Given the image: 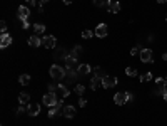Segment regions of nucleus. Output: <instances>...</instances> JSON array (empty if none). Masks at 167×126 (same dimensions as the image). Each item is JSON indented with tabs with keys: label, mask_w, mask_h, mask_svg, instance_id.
Returning a JSON list of instances; mask_svg holds the SVG:
<instances>
[{
	"label": "nucleus",
	"mask_w": 167,
	"mask_h": 126,
	"mask_svg": "<svg viewBox=\"0 0 167 126\" xmlns=\"http://www.w3.org/2000/svg\"><path fill=\"white\" fill-rule=\"evenodd\" d=\"M49 73H50V78L55 79V81H62L67 76V69H64L62 66L58 64H53L50 66V69H49Z\"/></svg>",
	"instance_id": "1"
},
{
	"label": "nucleus",
	"mask_w": 167,
	"mask_h": 126,
	"mask_svg": "<svg viewBox=\"0 0 167 126\" xmlns=\"http://www.w3.org/2000/svg\"><path fill=\"white\" fill-rule=\"evenodd\" d=\"M127 101H132V94H130V93L122 91V93H117L114 96V103H115V104H119V106L125 104Z\"/></svg>",
	"instance_id": "2"
},
{
	"label": "nucleus",
	"mask_w": 167,
	"mask_h": 126,
	"mask_svg": "<svg viewBox=\"0 0 167 126\" xmlns=\"http://www.w3.org/2000/svg\"><path fill=\"white\" fill-rule=\"evenodd\" d=\"M165 89H167V79L157 78V79H155V89H154L155 93H154V94H157V96H164Z\"/></svg>",
	"instance_id": "3"
},
{
	"label": "nucleus",
	"mask_w": 167,
	"mask_h": 126,
	"mask_svg": "<svg viewBox=\"0 0 167 126\" xmlns=\"http://www.w3.org/2000/svg\"><path fill=\"white\" fill-rule=\"evenodd\" d=\"M42 103L45 106H49V108H52V106H55L57 103H58V98H57V94L55 93H47L45 96L42 98Z\"/></svg>",
	"instance_id": "4"
},
{
	"label": "nucleus",
	"mask_w": 167,
	"mask_h": 126,
	"mask_svg": "<svg viewBox=\"0 0 167 126\" xmlns=\"http://www.w3.org/2000/svg\"><path fill=\"white\" fill-rule=\"evenodd\" d=\"M42 46L45 49H49V51H52V49L57 47V39L53 37V35H47V37H42Z\"/></svg>",
	"instance_id": "5"
},
{
	"label": "nucleus",
	"mask_w": 167,
	"mask_h": 126,
	"mask_svg": "<svg viewBox=\"0 0 167 126\" xmlns=\"http://www.w3.org/2000/svg\"><path fill=\"white\" fill-rule=\"evenodd\" d=\"M79 62H77V57L72 56V54H69V56L65 57V67L67 69H72V71H77L79 69Z\"/></svg>",
	"instance_id": "6"
},
{
	"label": "nucleus",
	"mask_w": 167,
	"mask_h": 126,
	"mask_svg": "<svg viewBox=\"0 0 167 126\" xmlns=\"http://www.w3.org/2000/svg\"><path fill=\"white\" fill-rule=\"evenodd\" d=\"M117 84V78H112V76H104L102 78V88H105V89H110V88H114Z\"/></svg>",
	"instance_id": "7"
},
{
	"label": "nucleus",
	"mask_w": 167,
	"mask_h": 126,
	"mask_svg": "<svg viewBox=\"0 0 167 126\" xmlns=\"http://www.w3.org/2000/svg\"><path fill=\"white\" fill-rule=\"evenodd\" d=\"M58 114H62V99H58L55 106L49 108V118H55Z\"/></svg>",
	"instance_id": "8"
},
{
	"label": "nucleus",
	"mask_w": 167,
	"mask_h": 126,
	"mask_svg": "<svg viewBox=\"0 0 167 126\" xmlns=\"http://www.w3.org/2000/svg\"><path fill=\"white\" fill-rule=\"evenodd\" d=\"M17 17H19L20 20H27L30 17V8L27 5H20L19 10H17Z\"/></svg>",
	"instance_id": "9"
},
{
	"label": "nucleus",
	"mask_w": 167,
	"mask_h": 126,
	"mask_svg": "<svg viewBox=\"0 0 167 126\" xmlns=\"http://www.w3.org/2000/svg\"><path fill=\"white\" fill-rule=\"evenodd\" d=\"M62 116H64V118H67V119H72V118L75 116V108L70 106V104L64 106V108H62Z\"/></svg>",
	"instance_id": "10"
},
{
	"label": "nucleus",
	"mask_w": 167,
	"mask_h": 126,
	"mask_svg": "<svg viewBox=\"0 0 167 126\" xmlns=\"http://www.w3.org/2000/svg\"><path fill=\"white\" fill-rule=\"evenodd\" d=\"M139 57H141V61L144 62V64L152 62V51H151V49H142L141 54H139Z\"/></svg>",
	"instance_id": "11"
},
{
	"label": "nucleus",
	"mask_w": 167,
	"mask_h": 126,
	"mask_svg": "<svg viewBox=\"0 0 167 126\" xmlns=\"http://www.w3.org/2000/svg\"><path fill=\"white\" fill-rule=\"evenodd\" d=\"M107 34H109V29H107V25H105V24H99L97 29H95V35H97V37L104 39V37H107Z\"/></svg>",
	"instance_id": "12"
},
{
	"label": "nucleus",
	"mask_w": 167,
	"mask_h": 126,
	"mask_svg": "<svg viewBox=\"0 0 167 126\" xmlns=\"http://www.w3.org/2000/svg\"><path fill=\"white\" fill-rule=\"evenodd\" d=\"M27 113L30 116H39L40 114V104H27Z\"/></svg>",
	"instance_id": "13"
},
{
	"label": "nucleus",
	"mask_w": 167,
	"mask_h": 126,
	"mask_svg": "<svg viewBox=\"0 0 167 126\" xmlns=\"http://www.w3.org/2000/svg\"><path fill=\"white\" fill-rule=\"evenodd\" d=\"M12 44V37H10V34H2V37H0V47L2 49H5V47H8Z\"/></svg>",
	"instance_id": "14"
},
{
	"label": "nucleus",
	"mask_w": 167,
	"mask_h": 126,
	"mask_svg": "<svg viewBox=\"0 0 167 126\" xmlns=\"http://www.w3.org/2000/svg\"><path fill=\"white\" fill-rule=\"evenodd\" d=\"M55 94H57V98H60V99H62V98H67V96H69V94H70V91H69V89H67L65 86H62V84H58V86H57V91H55Z\"/></svg>",
	"instance_id": "15"
},
{
	"label": "nucleus",
	"mask_w": 167,
	"mask_h": 126,
	"mask_svg": "<svg viewBox=\"0 0 167 126\" xmlns=\"http://www.w3.org/2000/svg\"><path fill=\"white\" fill-rule=\"evenodd\" d=\"M29 46L30 47H40V46H42V39H40L37 34L30 35V37H29Z\"/></svg>",
	"instance_id": "16"
},
{
	"label": "nucleus",
	"mask_w": 167,
	"mask_h": 126,
	"mask_svg": "<svg viewBox=\"0 0 167 126\" xmlns=\"http://www.w3.org/2000/svg\"><path fill=\"white\" fill-rule=\"evenodd\" d=\"M107 10H109L110 13H117V12H120V3H119V2H115V0H110L109 5H107Z\"/></svg>",
	"instance_id": "17"
},
{
	"label": "nucleus",
	"mask_w": 167,
	"mask_h": 126,
	"mask_svg": "<svg viewBox=\"0 0 167 126\" xmlns=\"http://www.w3.org/2000/svg\"><path fill=\"white\" fill-rule=\"evenodd\" d=\"M90 66L89 64H80L79 66V69H77V73H79V76H87V74H90Z\"/></svg>",
	"instance_id": "18"
},
{
	"label": "nucleus",
	"mask_w": 167,
	"mask_h": 126,
	"mask_svg": "<svg viewBox=\"0 0 167 126\" xmlns=\"http://www.w3.org/2000/svg\"><path fill=\"white\" fill-rule=\"evenodd\" d=\"M99 86H102V79H100V78H95V76H94V78L90 79V89H92V91H95Z\"/></svg>",
	"instance_id": "19"
},
{
	"label": "nucleus",
	"mask_w": 167,
	"mask_h": 126,
	"mask_svg": "<svg viewBox=\"0 0 167 126\" xmlns=\"http://www.w3.org/2000/svg\"><path fill=\"white\" fill-rule=\"evenodd\" d=\"M67 56H69V52H67L64 47H58V49H57V52L53 54V57H55V59H60V57H64V61H65V57H67Z\"/></svg>",
	"instance_id": "20"
},
{
	"label": "nucleus",
	"mask_w": 167,
	"mask_h": 126,
	"mask_svg": "<svg viewBox=\"0 0 167 126\" xmlns=\"http://www.w3.org/2000/svg\"><path fill=\"white\" fill-rule=\"evenodd\" d=\"M34 30H35V34H37V35H42L45 32V25L40 24V22H37V24H34Z\"/></svg>",
	"instance_id": "21"
},
{
	"label": "nucleus",
	"mask_w": 167,
	"mask_h": 126,
	"mask_svg": "<svg viewBox=\"0 0 167 126\" xmlns=\"http://www.w3.org/2000/svg\"><path fill=\"white\" fill-rule=\"evenodd\" d=\"M29 101H30V96L27 93H20L19 94V103L20 104H29Z\"/></svg>",
	"instance_id": "22"
},
{
	"label": "nucleus",
	"mask_w": 167,
	"mask_h": 126,
	"mask_svg": "<svg viewBox=\"0 0 167 126\" xmlns=\"http://www.w3.org/2000/svg\"><path fill=\"white\" fill-rule=\"evenodd\" d=\"M19 83L22 84V86H27V84H30V76L29 74H22L19 78Z\"/></svg>",
	"instance_id": "23"
},
{
	"label": "nucleus",
	"mask_w": 167,
	"mask_h": 126,
	"mask_svg": "<svg viewBox=\"0 0 167 126\" xmlns=\"http://www.w3.org/2000/svg\"><path fill=\"white\" fill-rule=\"evenodd\" d=\"M109 2H110V0H94V5H95V7H104V8H107Z\"/></svg>",
	"instance_id": "24"
},
{
	"label": "nucleus",
	"mask_w": 167,
	"mask_h": 126,
	"mask_svg": "<svg viewBox=\"0 0 167 126\" xmlns=\"http://www.w3.org/2000/svg\"><path fill=\"white\" fill-rule=\"evenodd\" d=\"M92 73H94V76H95V78H104V76H105V73H104V71L100 69V67H94L92 69Z\"/></svg>",
	"instance_id": "25"
},
{
	"label": "nucleus",
	"mask_w": 167,
	"mask_h": 126,
	"mask_svg": "<svg viewBox=\"0 0 167 126\" xmlns=\"http://www.w3.org/2000/svg\"><path fill=\"white\" fill-rule=\"evenodd\" d=\"M142 46H141V44H139V46H135V47H132V49H130V56H137V54H141V51H142Z\"/></svg>",
	"instance_id": "26"
},
{
	"label": "nucleus",
	"mask_w": 167,
	"mask_h": 126,
	"mask_svg": "<svg viewBox=\"0 0 167 126\" xmlns=\"http://www.w3.org/2000/svg\"><path fill=\"white\" fill-rule=\"evenodd\" d=\"M75 93H77L79 96H82V94L85 93V86H82V84H77V86H75Z\"/></svg>",
	"instance_id": "27"
},
{
	"label": "nucleus",
	"mask_w": 167,
	"mask_h": 126,
	"mask_svg": "<svg viewBox=\"0 0 167 126\" xmlns=\"http://www.w3.org/2000/svg\"><path fill=\"white\" fill-rule=\"evenodd\" d=\"M80 52H82V46H75L74 49H72V52H70V54H72V56H75V57H77Z\"/></svg>",
	"instance_id": "28"
},
{
	"label": "nucleus",
	"mask_w": 167,
	"mask_h": 126,
	"mask_svg": "<svg viewBox=\"0 0 167 126\" xmlns=\"http://www.w3.org/2000/svg\"><path fill=\"white\" fill-rule=\"evenodd\" d=\"M125 74L130 76V78H134V76H137V71H135L134 67H127V69H125Z\"/></svg>",
	"instance_id": "29"
},
{
	"label": "nucleus",
	"mask_w": 167,
	"mask_h": 126,
	"mask_svg": "<svg viewBox=\"0 0 167 126\" xmlns=\"http://www.w3.org/2000/svg\"><path fill=\"white\" fill-rule=\"evenodd\" d=\"M151 79H152V73H146L141 78V83H147V81H151Z\"/></svg>",
	"instance_id": "30"
},
{
	"label": "nucleus",
	"mask_w": 167,
	"mask_h": 126,
	"mask_svg": "<svg viewBox=\"0 0 167 126\" xmlns=\"http://www.w3.org/2000/svg\"><path fill=\"white\" fill-rule=\"evenodd\" d=\"M0 32H2V34H5V32H7V22H5V20L0 22Z\"/></svg>",
	"instance_id": "31"
},
{
	"label": "nucleus",
	"mask_w": 167,
	"mask_h": 126,
	"mask_svg": "<svg viewBox=\"0 0 167 126\" xmlns=\"http://www.w3.org/2000/svg\"><path fill=\"white\" fill-rule=\"evenodd\" d=\"M82 37L84 39H90V37H92V30H84V32H82Z\"/></svg>",
	"instance_id": "32"
},
{
	"label": "nucleus",
	"mask_w": 167,
	"mask_h": 126,
	"mask_svg": "<svg viewBox=\"0 0 167 126\" xmlns=\"http://www.w3.org/2000/svg\"><path fill=\"white\" fill-rule=\"evenodd\" d=\"M79 106H80V108H85V106H87V99L80 96V99H79Z\"/></svg>",
	"instance_id": "33"
},
{
	"label": "nucleus",
	"mask_w": 167,
	"mask_h": 126,
	"mask_svg": "<svg viewBox=\"0 0 167 126\" xmlns=\"http://www.w3.org/2000/svg\"><path fill=\"white\" fill-rule=\"evenodd\" d=\"M25 5L29 7V8H32V7H35V0H25Z\"/></svg>",
	"instance_id": "34"
},
{
	"label": "nucleus",
	"mask_w": 167,
	"mask_h": 126,
	"mask_svg": "<svg viewBox=\"0 0 167 126\" xmlns=\"http://www.w3.org/2000/svg\"><path fill=\"white\" fill-rule=\"evenodd\" d=\"M55 91H57L55 84H49V93H55Z\"/></svg>",
	"instance_id": "35"
},
{
	"label": "nucleus",
	"mask_w": 167,
	"mask_h": 126,
	"mask_svg": "<svg viewBox=\"0 0 167 126\" xmlns=\"http://www.w3.org/2000/svg\"><path fill=\"white\" fill-rule=\"evenodd\" d=\"M24 111H25V104H22V106L19 108V109H17V114H20V113H24Z\"/></svg>",
	"instance_id": "36"
},
{
	"label": "nucleus",
	"mask_w": 167,
	"mask_h": 126,
	"mask_svg": "<svg viewBox=\"0 0 167 126\" xmlns=\"http://www.w3.org/2000/svg\"><path fill=\"white\" fill-rule=\"evenodd\" d=\"M22 27H24V29H29V27H30V24H29L27 20H22Z\"/></svg>",
	"instance_id": "37"
},
{
	"label": "nucleus",
	"mask_w": 167,
	"mask_h": 126,
	"mask_svg": "<svg viewBox=\"0 0 167 126\" xmlns=\"http://www.w3.org/2000/svg\"><path fill=\"white\" fill-rule=\"evenodd\" d=\"M74 2V0H64V3H67V5H69V3H72Z\"/></svg>",
	"instance_id": "38"
},
{
	"label": "nucleus",
	"mask_w": 167,
	"mask_h": 126,
	"mask_svg": "<svg viewBox=\"0 0 167 126\" xmlns=\"http://www.w3.org/2000/svg\"><path fill=\"white\" fill-rule=\"evenodd\" d=\"M49 0H40V5H44V3H47Z\"/></svg>",
	"instance_id": "39"
},
{
	"label": "nucleus",
	"mask_w": 167,
	"mask_h": 126,
	"mask_svg": "<svg viewBox=\"0 0 167 126\" xmlns=\"http://www.w3.org/2000/svg\"><path fill=\"white\" fill-rule=\"evenodd\" d=\"M162 59H164V61H167V54H162Z\"/></svg>",
	"instance_id": "40"
},
{
	"label": "nucleus",
	"mask_w": 167,
	"mask_h": 126,
	"mask_svg": "<svg viewBox=\"0 0 167 126\" xmlns=\"http://www.w3.org/2000/svg\"><path fill=\"white\" fill-rule=\"evenodd\" d=\"M159 3H167V0H157Z\"/></svg>",
	"instance_id": "41"
},
{
	"label": "nucleus",
	"mask_w": 167,
	"mask_h": 126,
	"mask_svg": "<svg viewBox=\"0 0 167 126\" xmlns=\"http://www.w3.org/2000/svg\"><path fill=\"white\" fill-rule=\"evenodd\" d=\"M164 99L167 101V89H165V93H164Z\"/></svg>",
	"instance_id": "42"
},
{
	"label": "nucleus",
	"mask_w": 167,
	"mask_h": 126,
	"mask_svg": "<svg viewBox=\"0 0 167 126\" xmlns=\"http://www.w3.org/2000/svg\"><path fill=\"white\" fill-rule=\"evenodd\" d=\"M165 20H167V15H165Z\"/></svg>",
	"instance_id": "43"
}]
</instances>
